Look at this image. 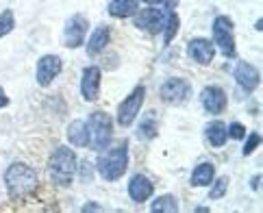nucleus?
<instances>
[{
    "label": "nucleus",
    "mask_w": 263,
    "mask_h": 213,
    "mask_svg": "<svg viewBox=\"0 0 263 213\" xmlns=\"http://www.w3.org/2000/svg\"><path fill=\"white\" fill-rule=\"evenodd\" d=\"M144 100H146V87L144 85L133 87V91L120 103L118 113H116V122L122 128H128L137 120L139 111H142V107H144Z\"/></svg>",
    "instance_id": "obj_6"
},
{
    "label": "nucleus",
    "mask_w": 263,
    "mask_h": 213,
    "mask_svg": "<svg viewBox=\"0 0 263 213\" xmlns=\"http://www.w3.org/2000/svg\"><path fill=\"white\" fill-rule=\"evenodd\" d=\"M178 29H181V17H178L176 11H167V17H165V24H163V44L170 46L174 42V37L178 35Z\"/></svg>",
    "instance_id": "obj_23"
},
{
    "label": "nucleus",
    "mask_w": 263,
    "mask_h": 213,
    "mask_svg": "<svg viewBox=\"0 0 263 213\" xmlns=\"http://www.w3.org/2000/svg\"><path fill=\"white\" fill-rule=\"evenodd\" d=\"M159 133V122H157V115L155 113H146L144 120L137 124V140L142 142H150L155 140Z\"/></svg>",
    "instance_id": "obj_21"
},
{
    "label": "nucleus",
    "mask_w": 263,
    "mask_h": 213,
    "mask_svg": "<svg viewBox=\"0 0 263 213\" xmlns=\"http://www.w3.org/2000/svg\"><path fill=\"white\" fill-rule=\"evenodd\" d=\"M96 170L105 181H120L128 170V142L120 140L114 146H107L96 161Z\"/></svg>",
    "instance_id": "obj_2"
},
{
    "label": "nucleus",
    "mask_w": 263,
    "mask_h": 213,
    "mask_svg": "<svg viewBox=\"0 0 263 213\" xmlns=\"http://www.w3.org/2000/svg\"><path fill=\"white\" fill-rule=\"evenodd\" d=\"M250 187L255 189V191H259V187H261V174H255V177H252V181H250Z\"/></svg>",
    "instance_id": "obj_28"
},
{
    "label": "nucleus",
    "mask_w": 263,
    "mask_h": 213,
    "mask_svg": "<svg viewBox=\"0 0 263 213\" xmlns=\"http://www.w3.org/2000/svg\"><path fill=\"white\" fill-rule=\"evenodd\" d=\"M5 185L7 193L13 202H26L31 200L37 189H40V177L33 168L24 163H11L5 172Z\"/></svg>",
    "instance_id": "obj_1"
},
{
    "label": "nucleus",
    "mask_w": 263,
    "mask_h": 213,
    "mask_svg": "<svg viewBox=\"0 0 263 213\" xmlns=\"http://www.w3.org/2000/svg\"><path fill=\"white\" fill-rule=\"evenodd\" d=\"M233 76H235L237 85H239L243 91H246V94H252V91L259 87V83H261L259 70L252 66V63H248V61H239L237 66H235Z\"/></svg>",
    "instance_id": "obj_14"
},
{
    "label": "nucleus",
    "mask_w": 263,
    "mask_h": 213,
    "mask_svg": "<svg viewBox=\"0 0 263 213\" xmlns=\"http://www.w3.org/2000/svg\"><path fill=\"white\" fill-rule=\"evenodd\" d=\"M109 42H111V26H107V24L96 26V29L91 31V35L87 37V46H85L87 57H98L109 46Z\"/></svg>",
    "instance_id": "obj_16"
},
{
    "label": "nucleus",
    "mask_w": 263,
    "mask_h": 213,
    "mask_svg": "<svg viewBox=\"0 0 263 213\" xmlns=\"http://www.w3.org/2000/svg\"><path fill=\"white\" fill-rule=\"evenodd\" d=\"M139 9V0H111L107 11L111 17L116 20H126V17H133Z\"/></svg>",
    "instance_id": "obj_18"
},
{
    "label": "nucleus",
    "mask_w": 263,
    "mask_h": 213,
    "mask_svg": "<svg viewBox=\"0 0 263 213\" xmlns=\"http://www.w3.org/2000/svg\"><path fill=\"white\" fill-rule=\"evenodd\" d=\"M187 57L196 63H200V66H209L215 57V46L206 37H194L187 44Z\"/></svg>",
    "instance_id": "obj_13"
},
{
    "label": "nucleus",
    "mask_w": 263,
    "mask_h": 213,
    "mask_svg": "<svg viewBox=\"0 0 263 213\" xmlns=\"http://www.w3.org/2000/svg\"><path fill=\"white\" fill-rule=\"evenodd\" d=\"M200 105L209 115H220L229 105L227 91L218 85H206L200 91Z\"/></svg>",
    "instance_id": "obj_11"
},
{
    "label": "nucleus",
    "mask_w": 263,
    "mask_h": 213,
    "mask_svg": "<svg viewBox=\"0 0 263 213\" xmlns=\"http://www.w3.org/2000/svg\"><path fill=\"white\" fill-rule=\"evenodd\" d=\"M213 44L220 48V52L227 59L237 57V48H235V22L229 15H215L211 22Z\"/></svg>",
    "instance_id": "obj_5"
},
{
    "label": "nucleus",
    "mask_w": 263,
    "mask_h": 213,
    "mask_svg": "<svg viewBox=\"0 0 263 213\" xmlns=\"http://www.w3.org/2000/svg\"><path fill=\"white\" fill-rule=\"evenodd\" d=\"M87 29L89 24L85 15H72L63 26V46L65 48H79L87 40Z\"/></svg>",
    "instance_id": "obj_10"
},
{
    "label": "nucleus",
    "mask_w": 263,
    "mask_h": 213,
    "mask_svg": "<svg viewBox=\"0 0 263 213\" xmlns=\"http://www.w3.org/2000/svg\"><path fill=\"white\" fill-rule=\"evenodd\" d=\"M81 211H83V213H87V211H102V207H100V205H96V202H89V205H85Z\"/></svg>",
    "instance_id": "obj_29"
},
{
    "label": "nucleus",
    "mask_w": 263,
    "mask_h": 213,
    "mask_svg": "<svg viewBox=\"0 0 263 213\" xmlns=\"http://www.w3.org/2000/svg\"><path fill=\"white\" fill-rule=\"evenodd\" d=\"M204 140L209 146L213 148H222L227 144L229 135H227V124L222 122V120H211L209 124L204 126Z\"/></svg>",
    "instance_id": "obj_17"
},
{
    "label": "nucleus",
    "mask_w": 263,
    "mask_h": 213,
    "mask_svg": "<svg viewBox=\"0 0 263 213\" xmlns=\"http://www.w3.org/2000/svg\"><path fill=\"white\" fill-rule=\"evenodd\" d=\"M13 29H15V15L11 9H5V11L0 13V37L9 35Z\"/></svg>",
    "instance_id": "obj_25"
},
{
    "label": "nucleus",
    "mask_w": 263,
    "mask_h": 213,
    "mask_svg": "<svg viewBox=\"0 0 263 213\" xmlns=\"http://www.w3.org/2000/svg\"><path fill=\"white\" fill-rule=\"evenodd\" d=\"M79 172V159L77 152L70 146H57L48 159V174L52 185L57 187H70L74 177Z\"/></svg>",
    "instance_id": "obj_3"
},
{
    "label": "nucleus",
    "mask_w": 263,
    "mask_h": 213,
    "mask_svg": "<svg viewBox=\"0 0 263 213\" xmlns=\"http://www.w3.org/2000/svg\"><path fill=\"white\" fill-rule=\"evenodd\" d=\"M100 81H102V72L98 66H87L81 74V96L93 103L100 96Z\"/></svg>",
    "instance_id": "obj_12"
},
{
    "label": "nucleus",
    "mask_w": 263,
    "mask_h": 213,
    "mask_svg": "<svg viewBox=\"0 0 263 213\" xmlns=\"http://www.w3.org/2000/svg\"><path fill=\"white\" fill-rule=\"evenodd\" d=\"M153 191H155V185L148 177H144V174H133V177H130V181H128V198L133 202L142 205V202H146L150 196H153Z\"/></svg>",
    "instance_id": "obj_15"
},
{
    "label": "nucleus",
    "mask_w": 263,
    "mask_h": 213,
    "mask_svg": "<svg viewBox=\"0 0 263 213\" xmlns=\"http://www.w3.org/2000/svg\"><path fill=\"white\" fill-rule=\"evenodd\" d=\"M63 70V61L57 54H44V57L37 59L35 66V81L40 87H50L52 81L59 76Z\"/></svg>",
    "instance_id": "obj_9"
},
{
    "label": "nucleus",
    "mask_w": 263,
    "mask_h": 213,
    "mask_svg": "<svg viewBox=\"0 0 263 213\" xmlns=\"http://www.w3.org/2000/svg\"><path fill=\"white\" fill-rule=\"evenodd\" d=\"M194 211H198V213H204V211H209V209H206V207H196Z\"/></svg>",
    "instance_id": "obj_33"
},
{
    "label": "nucleus",
    "mask_w": 263,
    "mask_h": 213,
    "mask_svg": "<svg viewBox=\"0 0 263 213\" xmlns=\"http://www.w3.org/2000/svg\"><path fill=\"white\" fill-rule=\"evenodd\" d=\"M161 5L167 7V11H172V9L176 7V0H161Z\"/></svg>",
    "instance_id": "obj_31"
},
{
    "label": "nucleus",
    "mask_w": 263,
    "mask_h": 213,
    "mask_svg": "<svg viewBox=\"0 0 263 213\" xmlns=\"http://www.w3.org/2000/svg\"><path fill=\"white\" fill-rule=\"evenodd\" d=\"M178 209H181V205H178V198L172 196V193L157 196L153 202H150V211H153V213H176Z\"/></svg>",
    "instance_id": "obj_22"
},
{
    "label": "nucleus",
    "mask_w": 263,
    "mask_h": 213,
    "mask_svg": "<svg viewBox=\"0 0 263 213\" xmlns=\"http://www.w3.org/2000/svg\"><path fill=\"white\" fill-rule=\"evenodd\" d=\"M7 105H9V96L5 94V89L0 87V109H3V107H7Z\"/></svg>",
    "instance_id": "obj_30"
},
{
    "label": "nucleus",
    "mask_w": 263,
    "mask_h": 213,
    "mask_svg": "<svg viewBox=\"0 0 263 213\" xmlns=\"http://www.w3.org/2000/svg\"><path fill=\"white\" fill-rule=\"evenodd\" d=\"M87 135L91 150H105L114 140V118L107 111H91L87 118Z\"/></svg>",
    "instance_id": "obj_4"
},
{
    "label": "nucleus",
    "mask_w": 263,
    "mask_h": 213,
    "mask_svg": "<svg viewBox=\"0 0 263 213\" xmlns=\"http://www.w3.org/2000/svg\"><path fill=\"white\" fill-rule=\"evenodd\" d=\"M142 3H146V5H161V0H142Z\"/></svg>",
    "instance_id": "obj_32"
},
{
    "label": "nucleus",
    "mask_w": 263,
    "mask_h": 213,
    "mask_svg": "<svg viewBox=\"0 0 263 213\" xmlns=\"http://www.w3.org/2000/svg\"><path fill=\"white\" fill-rule=\"evenodd\" d=\"M213 179H215V165L204 161V163H198L192 170L190 183H192V187H209Z\"/></svg>",
    "instance_id": "obj_19"
},
{
    "label": "nucleus",
    "mask_w": 263,
    "mask_h": 213,
    "mask_svg": "<svg viewBox=\"0 0 263 213\" xmlns=\"http://www.w3.org/2000/svg\"><path fill=\"white\" fill-rule=\"evenodd\" d=\"M248 137H243V148H241V154L243 157H248V154H252L259 148V144H261V135L259 133H246Z\"/></svg>",
    "instance_id": "obj_26"
},
{
    "label": "nucleus",
    "mask_w": 263,
    "mask_h": 213,
    "mask_svg": "<svg viewBox=\"0 0 263 213\" xmlns=\"http://www.w3.org/2000/svg\"><path fill=\"white\" fill-rule=\"evenodd\" d=\"M211 189H209V200H220L224 198V193L229 191V177H220L211 181Z\"/></svg>",
    "instance_id": "obj_24"
},
{
    "label": "nucleus",
    "mask_w": 263,
    "mask_h": 213,
    "mask_svg": "<svg viewBox=\"0 0 263 213\" xmlns=\"http://www.w3.org/2000/svg\"><path fill=\"white\" fill-rule=\"evenodd\" d=\"M190 96H192V85L185 79H178V76L167 79L163 85L159 87V98H161V103L170 105V107L185 105L187 100H190Z\"/></svg>",
    "instance_id": "obj_7"
},
{
    "label": "nucleus",
    "mask_w": 263,
    "mask_h": 213,
    "mask_svg": "<svg viewBox=\"0 0 263 213\" xmlns=\"http://www.w3.org/2000/svg\"><path fill=\"white\" fill-rule=\"evenodd\" d=\"M165 17H167V11H163V9L146 7V9H137V13L133 15V24L135 29L146 31L148 35H159L163 31Z\"/></svg>",
    "instance_id": "obj_8"
},
{
    "label": "nucleus",
    "mask_w": 263,
    "mask_h": 213,
    "mask_svg": "<svg viewBox=\"0 0 263 213\" xmlns=\"http://www.w3.org/2000/svg\"><path fill=\"white\" fill-rule=\"evenodd\" d=\"M68 142L74 148H85L89 146V135H87V124L85 120H74L68 126Z\"/></svg>",
    "instance_id": "obj_20"
},
{
    "label": "nucleus",
    "mask_w": 263,
    "mask_h": 213,
    "mask_svg": "<svg viewBox=\"0 0 263 213\" xmlns=\"http://www.w3.org/2000/svg\"><path fill=\"white\" fill-rule=\"evenodd\" d=\"M246 126H243L241 122H231L229 126H227V135L231 137V140H243L246 137Z\"/></svg>",
    "instance_id": "obj_27"
}]
</instances>
